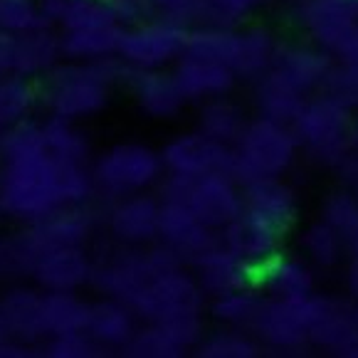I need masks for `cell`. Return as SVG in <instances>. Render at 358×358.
<instances>
[{
	"label": "cell",
	"mask_w": 358,
	"mask_h": 358,
	"mask_svg": "<svg viewBox=\"0 0 358 358\" xmlns=\"http://www.w3.org/2000/svg\"><path fill=\"white\" fill-rule=\"evenodd\" d=\"M90 164H67L48 151L43 122L0 134V215L32 222L59 206H85L94 195Z\"/></svg>",
	"instance_id": "cell-1"
},
{
	"label": "cell",
	"mask_w": 358,
	"mask_h": 358,
	"mask_svg": "<svg viewBox=\"0 0 358 358\" xmlns=\"http://www.w3.org/2000/svg\"><path fill=\"white\" fill-rule=\"evenodd\" d=\"M127 69L119 57L101 62L62 59L45 77H40V101L50 116L85 122L106 109L114 87Z\"/></svg>",
	"instance_id": "cell-2"
},
{
	"label": "cell",
	"mask_w": 358,
	"mask_h": 358,
	"mask_svg": "<svg viewBox=\"0 0 358 358\" xmlns=\"http://www.w3.org/2000/svg\"><path fill=\"white\" fill-rule=\"evenodd\" d=\"M299 156L292 124L259 116L245 124L232 143V176L240 185L259 178H282Z\"/></svg>",
	"instance_id": "cell-3"
},
{
	"label": "cell",
	"mask_w": 358,
	"mask_h": 358,
	"mask_svg": "<svg viewBox=\"0 0 358 358\" xmlns=\"http://www.w3.org/2000/svg\"><path fill=\"white\" fill-rule=\"evenodd\" d=\"M299 148H304L316 164L334 166L353 151V106L329 92L306 96L299 114L292 122Z\"/></svg>",
	"instance_id": "cell-4"
},
{
	"label": "cell",
	"mask_w": 358,
	"mask_h": 358,
	"mask_svg": "<svg viewBox=\"0 0 358 358\" xmlns=\"http://www.w3.org/2000/svg\"><path fill=\"white\" fill-rule=\"evenodd\" d=\"M166 173L161 151L148 143L122 141L101 151L92 164L94 190L104 198H124L156 185Z\"/></svg>",
	"instance_id": "cell-5"
},
{
	"label": "cell",
	"mask_w": 358,
	"mask_h": 358,
	"mask_svg": "<svg viewBox=\"0 0 358 358\" xmlns=\"http://www.w3.org/2000/svg\"><path fill=\"white\" fill-rule=\"evenodd\" d=\"M185 259L169 245H153L148 250H136V245H129V250L111 255L109 259L94 267L92 285L104 296H114L127 304L156 277L166 269L183 267Z\"/></svg>",
	"instance_id": "cell-6"
},
{
	"label": "cell",
	"mask_w": 358,
	"mask_h": 358,
	"mask_svg": "<svg viewBox=\"0 0 358 358\" xmlns=\"http://www.w3.org/2000/svg\"><path fill=\"white\" fill-rule=\"evenodd\" d=\"M299 22L336 62L358 67V0H301Z\"/></svg>",
	"instance_id": "cell-7"
},
{
	"label": "cell",
	"mask_w": 358,
	"mask_h": 358,
	"mask_svg": "<svg viewBox=\"0 0 358 358\" xmlns=\"http://www.w3.org/2000/svg\"><path fill=\"white\" fill-rule=\"evenodd\" d=\"M129 306L136 311L141 322L166 324L183 316L203 314L206 292L201 289L193 272H185V267H176L156 274Z\"/></svg>",
	"instance_id": "cell-8"
},
{
	"label": "cell",
	"mask_w": 358,
	"mask_h": 358,
	"mask_svg": "<svg viewBox=\"0 0 358 358\" xmlns=\"http://www.w3.org/2000/svg\"><path fill=\"white\" fill-rule=\"evenodd\" d=\"M188 27L180 22L153 17L127 25L116 57L129 69H166L183 55Z\"/></svg>",
	"instance_id": "cell-9"
},
{
	"label": "cell",
	"mask_w": 358,
	"mask_h": 358,
	"mask_svg": "<svg viewBox=\"0 0 358 358\" xmlns=\"http://www.w3.org/2000/svg\"><path fill=\"white\" fill-rule=\"evenodd\" d=\"M322 294H309L296 301L264 296L250 331L262 346L274 351H299L309 343V327L319 309Z\"/></svg>",
	"instance_id": "cell-10"
},
{
	"label": "cell",
	"mask_w": 358,
	"mask_h": 358,
	"mask_svg": "<svg viewBox=\"0 0 358 358\" xmlns=\"http://www.w3.org/2000/svg\"><path fill=\"white\" fill-rule=\"evenodd\" d=\"M166 173H178L185 178H201L208 173L232 176V146L215 141L203 131H185L171 138L161 148Z\"/></svg>",
	"instance_id": "cell-11"
},
{
	"label": "cell",
	"mask_w": 358,
	"mask_h": 358,
	"mask_svg": "<svg viewBox=\"0 0 358 358\" xmlns=\"http://www.w3.org/2000/svg\"><path fill=\"white\" fill-rule=\"evenodd\" d=\"M208 227L220 232L245 210L243 185L230 173H208L190 178L183 201Z\"/></svg>",
	"instance_id": "cell-12"
},
{
	"label": "cell",
	"mask_w": 358,
	"mask_h": 358,
	"mask_svg": "<svg viewBox=\"0 0 358 358\" xmlns=\"http://www.w3.org/2000/svg\"><path fill=\"white\" fill-rule=\"evenodd\" d=\"M94 232V217L85 206H59L48 215L27 222L20 232L35 257L52 248H85Z\"/></svg>",
	"instance_id": "cell-13"
},
{
	"label": "cell",
	"mask_w": 358,
	"mask_h": 358,
	"mask_svg": "<svg viewBox=\"0 0 358 358\" xmlns=\"http://www.w3.org/2000/svg\"><path fill=\"white\" fill-rule=\"evenodd\" d=\"M158 240L176 250L185 262H193L198 255L220 243V232L208 227L185 203L161 201Z\"/></svg>",
	"instance_id": "cell-14"
},
{
	"label": "cell",
	"mask_w": 358,
	"mask_h": 358,
	"mask_svg": "<svg viewBox=\"0 0 358 358\" xmlns=\"http://www.w3.org/2000/svg\"><path fill=\"white\" fill-rule=\"evenodd\" d=\"M190 264H193V274L198 285H201V289L210 299L245 289V287H257L255 285L257 282V269L245 262L243 257H237L222 243L198 255Z\"/></svg>",
	"instance_id": "cell-15"
},
{
	"label": "cell",
	"mask_w": 358,
	"mask_h": 358,
	"mask_svg": "<svg viewBox=\"0 0 358 358\" xmlns=\"http://www.w3.org/2000/svg\"><path fill=\"white\" fill-rule=\"evenodd\" d=\"M92 264L85 248H52L37 255L30 280L43 292H77L92 282Z\"/></svg>",
	"instance_id": "cell-16"
},
{
	"label": "cell",
	"mask_w": 358,
	"mask_h": 358,
	"mask_svg": "<svg viewBox=\"0 0 358 358\" xmlns=\"http://www.w3.org/2000/svg\"><path fill=\"white\" fill-rule=\"evenodd\" d=\"M158 217H161V198H153L146 190L116 198L109 210V232L124 245H148L158 240Z\"/></svg>",
	"instance_id": "cell-17"
},
{
	"label": "cell",
	"mask_w": 358,
	"mask_h": 358,
	"mask_svg": "<svg viewBox=\"0 0 358 358\" xmlns=\"http://www.w3.org/2000/svg\"><path fill=\"white\" fill-rule=\"evenodd\" d=\"M282 240H285V235L277 227L250 210H243L230 225L220 230V243L227 250H232L237 257L252 264L255 269L269 262L274 255H280Z\"/></svg>",
	"instance_id": "cell-18"
},
{
	"label": "cell",
	"mask_w": 358,
	"mask_h": 358,
	"mask_svg": "<svg viewBox=\"0 0 358 358\" xmlns=\"http://www.w3.org/2000/svg\"><path fill=\"white\" fill-rule=\"evenodd\" d=\"M127 85L131 90L134 104L148 119H173L185 106V96L180 92L171 69H129Z\"/></svg>",
	"instance_id": "cell-19"
},
{
	"label": "cell",
	"mask_w": 358,
	"mask_h": 358,
	"mask_svg": "<svg viewBox=\"0 0 358 358\" xmlns=\"http://www.w3.org/2000/svg\"><path fill=\"white\" fill-rule=\"evenodd\" d=\"M331 67V55L311 45H280L272 62V72L285 79L287 85L299 90L301 94L322 90Z\"/></svg>",
	"instance_id": "cell-20"
},
{
	"label": "cell",
	"mask_w": 358,
	"mask_h": 358,
	"mask_svg": "<svg viewBox=\"0 0 358 358\" xmlns=\"http://www.w3.org/2000/svg\"><path fill=\"white\" fill-rule=\"evenodd\" d=\"M171 72H173L185 101H206L213 96H222L237 82V74L232 72L230 64L185 52L171 64Z\"/></svg>",
	"instance_id": "cell-21"
},
{
	"label": "cell",
	"mask_w": 358,
	"mask_h": 358,
	"mask_svg": "<svg viewBox=\"0 0 358 358\" xmlns=\"http://www.w3.org/2000/svg\"><path fill=\"white\" fill-rule=\"evenodd\" d=\"M243 203L245 210L267 220L282 235H287L299 217V198H296L294 188L282 178H259L252 183H245Z\"/></svg>",
	"instance_id": "cell-22"
},
{
	"label": "cell",
	"mask_w": 358,
	"mask_h": 358,
	"mask_svg": "<svg viewBox=\"0 0 358 358\" xmlns=\"http://www.w3.org/2000/svg\"><path fill=\"white\" fill-rule=\"evenodd\" d=\"M0 319L10 338L27 343H40L48 338L43 327V289L40 287H8L0 294Z\"/></svg>",
	"instance_id": "cell-23"
},
{
	"label": "cell",
	"mask_w": 358,
	"mask_h": 358,
	"mask_svg": "<svg viewBox=\"0 0 358 358\" xmlns=\"http://www.w3.org/2000/svg\"><path fill=\"white\" fill-rule=\"evenodd\" d=\"M257 289L269 299L296 301L314 294V267L304 257L274 255L257 269Z\"/></svg>",
	"instance_id": "cell-24"
},
{
	"label": "cell",
	"mask_w": 358,
	"mask_h": 358,
	"mask_svg": "<svg viewBox=\"0 0 358 358\" xmlns=\"http://www.w3.org/2000/svg\"><path fill=\"white\" fill-rule=\"evenodd\" d=\"M358 341V319L356 311L343 301L322 296L314 322L309 327V343L331 351L336 356H348Z\"/></svg>",
	"instance_id": "cell-25"
},
{
	"label": "cell",
	"mask_w": 358,
	"mask_h": 358,
	"mask_svg": "<svg viewBox=\"0 0 358 358\" xmlns=\"http://www.w3.org/2000/svg\"><path fill=\"white\" fill-rule=\"evenodd\" d=\"M136 311L127 301L106 296V299L92 304L87 334L104 351H122L129 343V338L134 336V331H136Z\"/></svg>",
	"instance_id": "cell-26"
},
{
	"label": "cell",
	"mask_w": 358,
	"mask_h": 358,
	"mask_svg": "<svg viewBox=\"0 0 358 358\" xmlns=\"http://www.w3.org/2000/svg\"><path fill=\"white\" fill-rule=\"evenodd\" d=\"M45 20L59 32L94 25H122L114 0H37Z\"/></svg>",
	"instance_id": "cell-27"
},
{
	"label": "cell",
	"mask_w": 358,
	"mask_h": 358,
	"mask_svg": "<svg viewBox=\"0 0 358 358\" xmlns=\"http://www.w3.org/2000/svg\"><path fill=\"white\" fill-rule=\"evenodd\" d=\"M277 50H280V43L267 27L252 25L237 30V50L230 64L232 72L237 74V79H259L272 69Z\"/></svg>",
	"instance_id": "cell-28"
},
{
	"label": "cell",
	"mask_w": 358,
	"mask_h": 358,
	"mask_svg": "<svg viewBox=\"0 0 358 358\" xmlns=\"http://www.w3.org/2000/svg\"><path fill=\"white\" fill-rule=\"evenodd\" d=\"M124 25H94L79 30L59 32L62 35V57L82 62H101L119 52Z\"/></svg>",
	"instance_id": "cell-29"
},
{
	"label": "cell",
	"mask_w": 358,
	"mask_h": 358,
	"mask_svg": "<svg viewBox=\"0 0 358 358\" xmlns=\"http://www.w3.org/2000/svg\"><path fill=\"white\" fill-rule=\"evenodd\" d=\"M255 106H257L259 116H267L274 122L292 124L294 116L299 114L301 104L306 101V94L287 85L285 79L269 69L259 79H255Z\"/></svg>",
	"instance_id": "cell-30"
},
{
	"label": "cell",
	"mask_w": 358,
	"mask_h": 358,
	"mask_svg": "<svg viewBox=\"0 0 358 358\" xmlns=\"http://www.w3.org/2000/svg\"><path fill=\"white\" fill-rule=\"evenodd\" d=\"M92 304L77 292H43V327L48 336L87 331Z\"/></svg>",
	"instance_id": "cell-31"
},
{
	"label": "cell",
	"mask_w": 358,
	"mask_h": 358,
	"mask_svg": "<svg viewBox=\"0 0 358 358\" xmlns=\"http://www.w3.org/2000/svg\"><path fill=\"white\" fill-rule=\"evenodd\" d=\"M245 124H248V119H245L243 106L230 101L225 94L206 99L198 111V131L215 138V141L230 143V146L243 134Z\"/></svg>",
	"instance_id": "cell-32"
},
{
	"label": "cell",
	"mask_w": 358,
	"mask_h": 358,
	"mask_svg": "<svg viewBox=\"0 0 358 358\" xmlns=\"http://www.w3.org/2000/svg\"><path fill=\"white\" fill-rule=\"evenodd\" d=\"M37 101H40V87L35 79L17 74L0 77V134L30 119Z\"/></svg>",
	"instance_id": "cell-33"
},
{
	"label": "cell",
	"mask_w": 358,
	"mask_h": 358,
	"mask_svg": "<svg viewBox=\"0 0 358 358\" xmlns=\"http://www.w3.org/2000/svg\"><path fill=\"white\" fill-rule=\"evenodd\" d=\"M43 138L48 151L59 161L67 164H90L92 146L85 131L77 127V122L59 119V116H48L43 122Z\"/></svg>",
	"instance_id": "cell-34"
},
{
	"label": "cell",
	"mask_w": 358,
	"mask_h": 358,
	"mask_svg": "<svg viewBox=\"0 0 358 358\" xmlns=\"http://www.w3.org/2000/svg\"><path fill=\"white\" fill-rule=\"evenodd\" d=\"M343 243H346V237L336 227L324 222L322 217L309 222L299 237V248L304 252V259L311 267H319V269H331L341 262Z\"/></svg>",
	"instance_id": "cell-35"
},
{
	"label": "cell",
	"mask_w": 358,
	"mask_h": 358,
	"mask_svg": "<svg viewBox=\"0 0 358 358\" xmlns=\"http://www.w3.org/2000/svg\"><path fill=\"white\" fill-rule=\"evenodd\" d=\"M237 50V30L222 25H193L185 35V55L232 64Z\"/></svg>",
	"instance_id": "cell-36"
},
{
	"label": "cell",
	"mask_w": 358,
	"mask_h": 358,
	"mask_svg": "<svg viewBox=\"0 0 358 358\" xmlns=\"http://www.w3.org/2000/svg\"><path fill=\"white\" fill-rule=\"evenodd\" d=\"M262 343L255 338L250 329L222 327L208 334L195 346V353L201 358H257Z\"/></svg>",
	"instance_id": "cell-37"
},
{
	"label": "cell",
	"mask_w": 358,
	"mask_h": 358,
	"mask_svg": "<svg viewBox=\"0 0 358 358\" xmlns=\"http://www.w3.org/2000/svg\"><path fill=\"white\" fill-rule=\"evenodd\" d=\"M264 294L257 287H245V289L230 292V294L215 296L210 304V314L222 327L250 329L262 306Z\"/></svg>",
	"instance_id": "cell-38"
},
{
	"label": "cell",
	"mask_w": 358,
	"mask_h": 358,
	"mask_svg": "<svg viewBox=\"0 0 358 358\" xmlns=\"http://www.w3.org/2000/svg\"><path fill=\"white\" fill-rule=\"evenodd\" d=\"M122 353L129 358H180L188 351L176 341V336L166 327L146 322L141 329L136 327Z\"/></svg>",
	"instance_id": "cell-39"
},
{
	"label": "cell",
	"mask_w": 358,
	"mask_h": 358,
	"mask_svg": "<svg viewBox=\"0 0 358 358\" xmlns=\"http://www.w3.org/2000/svg\"><path fill=\"white\" fill-rule=\"evenodd\" d=\"M264 0H201L198 25L237 27L245 22Z\"/></svg>",
	"instance_id": "cell-40"
},
{
	"label": "cell",
	"mask_w": 358,
	"mask_h": 358,
	"mask_svg": "<svg viewBox=\"0 0 358 358\" xmlns=\"http://www.w3.org/2000/svg\"><path fill=\"white\" fill-rule=\"evenodd\" d=\"M322 220L336 227L343 237H351L358 225V193L351 188H338L327 195L322 206Z\"/></svg>",
	"instance_id": "cell-41"
},
{
	"label": "cell",
	"mask_w": 358,
	"mask_h": 358,
	"mask_svg": "<svg viewBox=\"0 0 358 358\" xmlns=\"http://www.w3.org/2000/svg\"><path fill=\"white\" fill-rule=\"evenodd\" d=\"M32 262H35V252L27 248L20 232L0 240V285L20 280V277H30Z\"/></svg>",
	"instance_id": "cell-42"
},
{
	"label": "cell",
	"mask_w": 358,
	"mask_h": 358,
	"mask_svg": "<svg viewBox=\"0 0 358 358\" xmlns=\"http://www.w3.org/2000/svg\"><path fill=\"white\" fill-rule=\"evenodd\" d=\"M104 353V348L94 341L87 331L55 334L45 338L43 356L48 358H96Z\"/></svg>",
	"instance_id": "cell-43"
},
{
	"label": "cell",
	"mask_w": 358,
	"mask_h": 358,
	"mask_svg": "<svg viewBox=\"0 0 358 358\" xmlns=\"http://www.w3.org/2000/svg\"><path fill=\"white\" fill-rule=\"evenodd\" d=\"M40 25H50L45 20L37 0H0V30L25 32Z\"/></svg>",
	"instance_id": "cell-44"
},
{
	"label": "cell",
	"mask_w": 358,
	"mask_h": 358,
	"mask_svg": "<svg viewBox=\"0 0 358 358\" xmlns=\"http://www.w3.org/2000/svg\"><path fill=\"white\" fill-rule=\"evenodd\" d=\"M148 15L166 17V20L180 22L185 27L198 25L201 15V0H143Z\"/></svg>",
	"instance_id": "cell-45"
},
{
	"label": "cell",
	"mask_w": 358,
	"mask_h": 358,
	"mask_svg": "<svg viewBox=\"0 0 358 358\" xmlns=\"http://www.w3.org/2000/svg\"><path fill=\"white\" fill-rule=\"evenodd\" d=\"M322 90L338 96V99L346 101V104L358 106V67L356 64L336 62L331 67V72H329Z\"/></svg>",
	"instance_id": "cell-46"
},
{
	"label": "cell",
	"mask_w": 358,
	"mask_h": 358,
	"mask_svg": "<svg viewBox=\"0 0 358 358\" xmlns=\"http://www.w3.org/2000/svg\"><path fill=\"white\" fill-rule=\"evenodd\" d=\"M17 59V32L0 30V77L15 74Z\"/></svg>",
	"instance_id": "cell-47"
},
{
	"label": "cell",
	"mask_w": 358,
	"mask_h": 358,
	"mask_svg": "<svg viewBox=\"0 0 358 358\" xmlns=\"http://www.w3.org/2000/svg\"><path fill=\"white\" fill-rule=\"evenodd\" d=\"M336 171H338V178H341L343 188H351L358 193V151H348L346 156L341 158L336 164Z\"/></svg>",
	"instance_id": "cell-48"
},
{
	"label": "cell",
	"mask_w": 358,
	"mask_h": 358,
	"mask_svg": "<svg viewBox=\"0 0 358 358\" xmlns=\"http://www.w3.org/2000/svg\"><path fill=\"white\" fill-rule=\"evenodd\" d=\"M30 356V346L17 338H0V358H27Z\"/></svg>",
	"instance_id": "cell-49"
},
{
	"label": "cell",
	"mask_w": 358,
	"mask_h": 358,
	"mask_svg": "<svg viewBox=\"0 0 358 358\" xmlns=\"http://www.w3.org/2000/svg\"><path fill=\"white\" fill-rule=\"evenodd\" d=\"M346 289L353 299H358V257H353V262L348 264L346 272Z\"/></svg>",
	"instance_id": "cell-50"
},
{
	"label": "cell",
	"mask_w": 358,
	"mask_h": 358,
	"mask_svg": "<svg viewBox=\"0 0 358 358\" xmlns=\"http://www.w3.org/2000/svg\"><path fill=\"white\" fill-rule=\"evenodd\" d=\"M348 243H351L353 257H358V225H356V230L351 232V237H348Z\"/></svg>",
	"instance_id": "cell-51"
},
{
	"label": "cell",
	"mask_w": 358,
	"mask_h": 358,
	"mask_svg": "<svg viewBox=\"0 0 358 358\" xmlns=\"http://www.w3.org/2000/svg\"><path fill=\"white\" fill-rule=\"evenodd\" d=\"M353 148L358 151V114L353 116Z\"/></svg>",
	"instance_id": "cell-52"
},
{
	"label": "cell",
	"mask_w": 358,
	"mask_h": 358,
	"mask_svg": "<svg viewBox=\"0 0 358 358\" xmlns=\"http://www.w3.org/2000/svg\"><path fill=\"white\" fill-rule=\"evenodd\" d=\"M346 358H358V341H356V346L351 348V351H348V356Z\"/></svg>",
	"instance_id": "cell-53"
},
{
	"label": "cell",
	"mask_w": 358,
	"mask_h": 358,
	"mask_svg": "<svg viewBox=\"0 0 358 358\" xmlns=\"http://www.w3.org/2000/svg\"><path fill=\"white\" fill-rule=\"evenodd\" d=\"M8 334H6V327H3V319H0V338H6Z\"/></svg>",
	"instance_id": "cell-54"
},
{
	"label": "cell",
	"mask_w": 358,
	"mask_h": 358,
	"mask_svg": "<svg viewBox=\"0 0 358 358\" xmlns=\"http://www.w3.org/2000/svg\"><path fill=\"white\" fill-rule=\"evenodd\" d=\"M353 311H356V319H358V306H356V309H353Z\"/></svg>",
	"instance_id": "cell-55"
}]
</instances>
